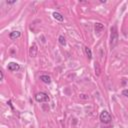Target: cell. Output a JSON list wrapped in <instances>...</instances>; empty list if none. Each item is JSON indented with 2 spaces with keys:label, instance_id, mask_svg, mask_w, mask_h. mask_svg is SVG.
Segmentation results:
<instances>
[{
  "label": "cell",
  "instance_id": "7a4b0ae2",
  "mask_svg": "<svg viewBox=\"0 0 128 128\" xmlns=\"http://www.w3.org/2000/svg\"><path fill=\"white\" fill-rule=\"evenodd\" d=\"M111 120H112V118H111L110 114H109L106 110H104V111L101 112V114H100V121H101L102 123H104V124H109V123L111 122Z\"/></svg>",
  "mask_w": 128,
  "mask_h": 128
},
{
  "label": "cell",
  "instance_id": "9c48e42d",
  "mask_svg": "<svg viewBox=\"0 0 128 128\" xmlns=\"http://www.w3.org/2000/svg\"><path fill=\"white\" fill-rule=\"evenodd\" d=\"M53 17H54V19H56L58 21H63L64 20V17L60 13H58V12H54L53 13Z\"/></svg>",
  "mask_w": 128,
  "mask_h": 128
},
{
  "label": "cell",
  "instance_id": "4fadbf2b",
  "mask_svg": "<svg viewBox=\"0 0 128 128\" xmlns=\"http://www.w3.org/2000/svg\"><path fill=\"white\" fill-rule=\"evenodd\" d=\"M122 95L128 97V90H123V91H122Z\"/></svg>",
  "mask_w": 128,
  "mask_h": 128
},
{
  "label": "cell",
  "instance_id": "2e32d148",
  "mask_svg": "<svg viewBox=\"0 0 128 128\" xmlns=\"http://www.w3.org/2000/svg\"><path fill=\"white\" fill-rule=\"evenodd\" d=\"M0 73H1V80H3V78H4V74H3V71H0Z\"/></svg>",
  "mask_w": 128,
  "mask_h": 128
},
{
  "label": "cell",
  "instance_id": "277c9868",
  "mask_svg": "<svg viewBox=\"0 0 128 128\" xmlns=\"http://www.w3.org/2000/svg\"><path fill=\"white\" fill-rule=\"evenodd\" d=\"M8 70L9 71H18L20 69V66L18 63H15V62H10L8 63V66H7Z\"/></svg>",
  "mask_w": 128,
  "mask_h": 128
},
{
  "label": "cell",
  "instance_id": "9a60e30c",
  "mask_svg": "<svg viewBox=\"0 0 128 128\" xmlns=\"http://www.w3.org/2000/svg\"><path fill=\"white\" fill-rule=\"evenodd\" d=\"M15 2H16V1H8V0L6 1L7 4H13V3H15Z\"/></svg>",
  "mask_w": 128,
  "mask_h": 128
},
{
  "label": "cell",
  "instance_id": "3957f363",
  "mask_svg": "<svg viewBox=\"0 0 128 128\" xmlns=\"http://www.w3.org/2000/svg\"><path fill=\"white\" fill-rule=\"evenodd\" d=\"M35 100L37 102H47L49 101V96L44 92H39L35 95Z\"/></svg>",
  "mask_w": 128,
  "mask_h": 128
},
{
  "label": "cell",
  "instance_id": "52a82bcc",
  "mask_svg": "<svg viewBox=\"0 0 128 128\" xmlns=\"http://www.w3.org/2000/svg\"><path fill=\"white\" fill-rule=\"evenodd\" d=\"M40 80H41L42 82L46 83V84H50V83H51V78H50V76H48V75H41V76H40Z\"/></svg>",
  "mask_w": 128,
  "mask_h": 128
},
{
  "label": "cell",
  "instance_id": "7c38bea8",
  "mask_svg": "<svg viewBox=\"0 0 128 128\" xmlns=\"http://www.w3.org/2000/svg\"><path fill=\"white\" fill-rule=\"evenodd\" d=\"M95 71H96L97 75L100 74V69H99V65H98V63H96V65H95Z\"/></svg>",
  "mask_w": 128,
  "mask_h": 128
},
{
  "label": "cell",
  "instance_id": "8992f818",
  "mask_svg": "<svg viewBox=\"0 0 128 128\" xmlns=\"http://www.w3.org/2000/svg\"><path fill=\"white\" fill-rule=\"evenodd\" d=\"M94 29H95V32L100 33V32L103 31V29H104V25H103L102 23H95V25H94Z\"/></svg>",
  "mask_w": 128,
  "mask_h": 128
},
{
  "label": "cell",
  "instance_id": "5b68a950",
  "mask_svg": "<svg viewBox=\"0 0 128 128\" xmlns=\"http://www.w3.org/2000/svg\"><path fill=\"white\" fill-rule=\"evenodd\" d=\"M37 51H38V49H37L36 43H32V45H31V47H30V51H29L30 56H31V57H35V56L37 55Z\"/></svg>",
  "mask_w": 128,
  "mask_h": 128
},
{
  "label": "cell",
  "instance_id": "30bf717a",
  "mask_svg": "<svg viewBox=\"0 0 128 128\" xmlns=\"http://www.w3.org/2000/svg\"><path fill=\"white\" fill-rule=\"evenodd\" d=\"M84 51H85V54L87 55L88 59H92V52H91L90 48H88L87 46H85V47H84Z\"/></svg>",
  "mask_w": 128,
  "mask_h": 128
},
{
  "label": "cell",
  "instance_id": "8fae6325",
  "mask_svg": "<svg viewBox=\"0 0 128 128\" xmlns=\"http://www.w3.org/2000/svg\"><path fill=\"white\" fill-rule=\"evenodd\" d=\"M58 41H59V43H60L61 45H63V46L66 45V40H65V37H64V36L60 35L59 38H58Z\"/></svg>",
  "mask_w": 128,
  "mask_h": 128
},
{
  "label": "cell",
  "instance_id": "5bb4252c",
  "mask_svg": "<svg viewBox=\"0 0 128 128\" xmlns=\"http://www.w3.org/2000/svg\"><path fill=\"white\" fill-rule=\"evenodd\" d=\"M80 98H82V99H88L87 95H84V94H81V95H80Z\"/></svg>",
  "mask_w": 128,
  "mask_h": 128
},
{
  "label": "cell",
  "instance_id": "ba28073f",
  "mask_svg": "<svg viewBox=\"0 0 128 128\" xmlns=\"http://www.w3.org/2000/svg\"><path fill=\"white\" fill-rule=\"evenodd\" d=\"M21 35V33L19 31H12L10 34H9V37L11 39H16V38H19Z\"/></svg>",
  "mask_w": 128,
  "mask_h": 128
},
{
  "label": "cell",
  "instance_id": "6da1fadb",
  "mask_svg": "<svg viewBox=\"0 0 128 128\" xmlns=\"http://www.w3.org/2000/svg\"><path fill=\"white\" fill-rule=\"evenodd\" d=\"M118 42V32L116 29V26H113L111 28V47L114 48Z\"/></svg>",
  "mask_w": 128,
  "mask_h": 128
}]
</instances>
